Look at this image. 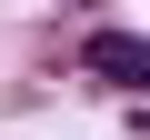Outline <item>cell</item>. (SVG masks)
<instances>
[{"label":"cell","mask_w":150,"mask_h":140,"mask_svg":"<svg viewBox=\"0 0 150 140\" xmlns=\"http://www.w3.org/2000/svg\"><path fill=\"white\" fill-rule=\"evenodd\" d=\"M80 70H90V80H120V90H150V40H130V30H100V40L80 50Z\"/></svg>","instance_id":"6da1fadb"}]
</instances>
